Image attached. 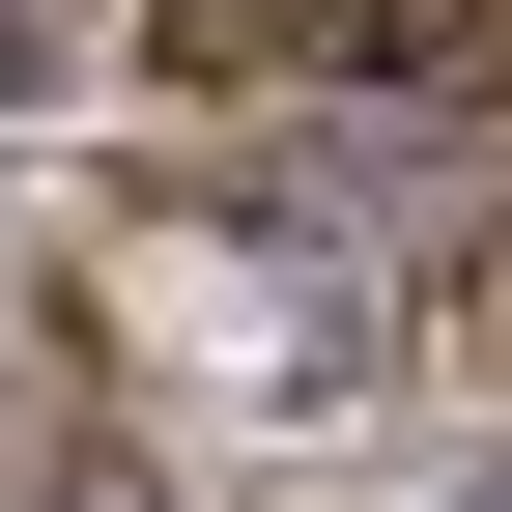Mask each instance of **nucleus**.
Returning <instances> with one entry per match:
<instances>
[{
    "label": "nucleus",
    "mask_w": 512,
    "mask_h": 512,
    "mask_svg": "<svg viewBox=\"0 0 512 512\" xmlns=\"http://www.w3.org/2000/svg\"><path fill=\"white\" fill-rule=\"evenodd\" d=\"M0 86H29V0H0Z\"/></svg>",
    "instance_id": "obj_2"
},
{
    "label": "nucleus",
    "mask_w": 512,
    "mask_h": 512,
    "mask_svg": "<svg viewBox=\"0 0 512 512\" xmlns=\"http://www.w3.org/2000/svg\"><path fill=\"white\" fill-rule=\"evenodd\" d=\"M313 29H342V0H143V57H171V86H256V57H313Z\"/></svg>",
    "instance_id": "obj_1"
},
{
    "label": "nucleus",
    "mask_w": 512,
    "mask_h": 512,
    "mask_svg": "<svg viewBox=\"0 0 512 512\" xmlns=\"http://www.w3.org/2000/svg\"><path fill=\"white\" fill-rule=\"evenodd\" d=\"M29 29H57V0H29Z\"/></svg>",
    "instance_id": "obj_3"
}]
</instances>
